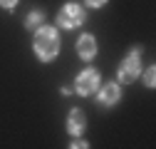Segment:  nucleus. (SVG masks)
Masks as SVG:
<instances>
[{
    "mask_svg": "<svg viewBox=\"0 0 156 149\" xmlns=\"http://www.w3.org/2000/svg\"><path fill=\"white\" fill-rule=\"evenodd\" d=\"M139 74H141V47L134 45L119 65V80H122V85H131Z\"/></svg>",
    "mask_w": 156,
    "mask_h": 149,
    "instance_id": "nucleus-2",
    "label": "nucleus"
},
{
    "mask_svg": "<svg viewBox=\"0 0 156 149\" xmlns=\"http://www.w3.org/2000/svg\"><path fill=\"white\" fill-rule=\"evenodd\" d=\"M69 147H72V149H84V147H89V144H87V142H72Z\"/></svg>",
    "mask_w": 156,
    "mask_h": 149,
    "instance_id": "nucleus-12",
    "label": "nucleus"
},
{
    "mask_svg": "<svg viewBox=\"0 0 156 149\" xmlns=\"http://www.w3.org/2000/svg\"><path fill=\"white\" fill-rule=\"evenodd\" d=\"M77 55H80L82 60H94V55H97V40H94V35H82L80 40H77Z\"/></svg>",
    "mask_w": 156,
    "mask_h": 149,
    "instance_id": "nucleus-6",
    "label": "nucleus"
},
{
    "mask_svg": "<svg viewBox=\"0 0 156 149\" xmlns=\"http://www.w3.org/2000/svg\"><path fill=\"white\" fill-rule=\"evenodd\" d=\"M119 97H122V89H119V85H116V82L102 85V89H99V104H102V107L116 104V102H119Z\"/></svg>",
    "mask_w": 156,
    "mask_h": 149,
    "instance_id": "nucleus-5",
    "label": "nucleus"
},
{
    "mask_svg": "<svg viewBox=\"0 0 156 149\" xmlns=\"http://www.w3.org/2000/svg\"><path fill=\"white\" fill-rule=\"evenodd\" d=\"M84 3H87L89 8H104V5L109 3V0H84Z\"/></svg>",
    "mask_w": 156,
    "mask_h": 149,
    "instance_id": "nucleus-10",
    "label": "nucleus"
},
{
    "mask_svg": "<svg viewBox=\"0 0 156 149\" xmlns=\"http://www.w3.org/2000/svg\"><path fill=\"white\" fill-rule=\"evenodd\" d=\"M74 89L80 92V95H94L97 89H99V72H97L94 67H87L82 70L80 74L74 77Z\"/></svg>",
    "mask_w": 156,
    "mask_h": 149,
    "instance_id": "nucleus-4",
    "label": "nucleus"
},
{
    "mask_svg": "<svg viewBox=\"0 0 156 149\" xmlns=\"http://www.w3.org/2000/svg\"><path fill=\"white\" fill-rule=\"evenodd\" d=\"M84 20H87V15H84L82 5H77V3H67V5H62L60 13H57V27H65V30L80 27Z\"/></svg>",
    "mask_w": 156,
    "mask_h": 149,
    "instance_id": "nucleus-3",
    "label": "nucleus"
},
{
    "mask_svg": "<svg viewBox=\"0 0 156 149\" xmlns=\"http://www.w3.org/2000/svg\"><path fill=\"white\" fill-rule=\"evenodd\" d=\"M45 25V13L42 10H32L27 17H25V27L30 30V32H35L37 27H42Z\"/></svg>",
    "mask_w": 156,
    "mask_h": 149,
    "instance_id": "nucleus-8",
    "label": "nucleus"
},
{
    "mask_svg": "<svg viewBox=\"0 0 156 149\" xmlns=\"http://www.w3.org/2000/svg\"><path fill=\"white\" fill-rule=\"evenodd\" d=\"M0 5H3L5 10H12V8L17 5V0H0Z\"/></svg>",
    "mask_w": 156,
    "mask_h": 149,
    "instance_id": "nucleus-11",
    "label": "nucleus"
},
{
    "mask_svg": "<svg viewBox=\"0 0 156 149\" xmlns=\"http://www.w3.org/2000/svg\"><path fill=\"white\" fill-rule=\"evenodd\" d=\"M32 50L37 55V60L42 62H50L57 57V52H60V35H57L55 27L50 25H42L35 30V40H32Z\"/></svg>",
    "mask_w": 156,
    "mask_h": 149,
    "instance_id": "nucleus-1",
    "label": "nucleus"
},
{
    "mask_svg": "<svg viewBox=\"0 0 156 149\" xmlns=\"http://www.w3.org/2000/svg\"><path fill=\"white\" fill-rule=\"evenodd\" d=\"M144 82H146V87H154V85H156V70H154V67H149V70L144 72Z\"/></svg>",
    "mask_w": 156,
    "mask_h": 149,
    "instance_id": "nucleus-9",
    "label": "nucleus"
},
{
    "mask_svg": "<svg viewBox=\"0 0 156 149\" xmlns=\"http://www.w3.org/2000/svg\"><path fill=\"white\" fill-rule=\"evenodd\" d=\"M84 127H87V117H84V112L82 109H72L69 114H67V132L69 134H82L84 132Z\"/></svg>",
    "mask_w": 156,
    "mask_h": 149,
    "instance_id": "nucleus-7",
    "label": "nucleus"
}]
</instances>
